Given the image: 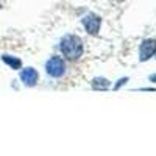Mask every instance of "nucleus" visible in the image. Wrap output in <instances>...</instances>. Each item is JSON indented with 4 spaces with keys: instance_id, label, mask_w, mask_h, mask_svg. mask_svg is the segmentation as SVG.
Instances as JSON below:
<instances>
[{
    "instance_id": "11",
    "label": "nucleus",
    "mask_w": 156,
    "mask_h": 156,
    "mask_svg": "<svg viewBox=\"0 0 156 156\" xmlns=\"http://www.w3.org/2000/svg\"><path fill=\"white\" fill-rule=\"evenodd\" d=\"M114 2H123V0H114Z\"/></svg>"
},
{
    "instance_id": "8",
    "label": "nucleus",
    "mask_w": 156,
    "mask_h": 156,
    "mask_svg": "<svg viewBox=\"0 0 156 156\" xmlns=\"http://www.w3.org/2000/svg\"><path fill=\"white\" fill-rule=\"evenodd\" d=\"M128 81H129V76H120L114 84H111V87H112V90H120L123 86H126Z\"/></svg>"
},
{
    "instance_id": "4",
    "label": "nucleus",
    "mask_w": 156,
    "mask_h": 156,
    "mask_svg": "<svg viewBox=\"0 0 156 156\" xmlns=\"http://www.w3.org/2000/svg\"><path fill=\"white\" fill-rule=\"evenodd\" d=\"M81 25H83V28L87 34L97 36L100 33V28H101V17L90 11L81 17Z\"/></svg>"
},
{
    "instance_id": "1",
    "label": "nucleus",
    "mask_w": 156,
    "mask_h": 156,
    "mask_svg": "<svg viewBox=\"0 0 156 156\" xmlns=\"http://www.w3.org/2000/svg\"><path fill=\"white\" fill-rule=\"evenodd\" d=\"M59 51H61V56L67 61H78L81 59V56L84 55V42L83 39L73 34V33H67L64 34L59 39Z\"/></svg>"
},
{
    "instance_id": "2",
    "label": "nucleus",
    "mask_w": 156,
    "mask_h": 156,
    "mask_svg": "<svg viewBox=\"0 0 156 156\" xmlns=\"http://www.w3.org/2000/svg\"><path fill=\"white\" fill-rule=\"evenodd\" d=\"M44 70L50 78H62L67 75V62L62 56L53 55L45 61Z\"/></svg>"
},
{
    "instance_id": "3",
    "label": "nucleus",
    "mask_w": 156,
    "mask_h": 156,
    "mask_svg": "<svg viewBox=\"0 0 156 156\" xmlns=\"http://www.w3.org/2000/svg\"><path fill=\"white\" fill-rule=\"evenodd\" d=\"M156 55V39L154 37H145L139 44L137 48V59L139 62H147Z\"/></svg>"
},
{
    "instance_id": "6",
    "label": "nucleus",
    "mask_w": 156,
    "mask_h": 156,
    "mask_svg": "<svg viewBox=\"0 0 156 156\" xmlns=\"http://www.w3.org/2000/svg\"><path fill=\"white\" fill-rule=\"evenodd\" d=\"M111 81L106 76H94L90 80V89L95 90V92H105V90L111 89Z\"/></svg>"
},
{
    "instance_id": "5",
    "label": "nucleus",
    "mask_w": 156,
    "mask_h": 156,
    "mask_svg": "<svg viewBox=\"0 0 156 156\" xmlns=\"http://www.w3.org/2000/svg\"><path fill=\"white\" fill-rule=\"evenodd\" d=\"M19 80L25 87H34L39 83V72L33 66L22 67L19 70Z\"/></svg>"
},
{
    "instance_id": "7",
    "label": "nucleus",
    "mask_w": 156,
    "mask_h": 156,
    "mask_svg": "<svg viewBox=\"0 0 156 156\" xmlns=\"http://www.w3.org/2000/svg\"><path fill=\"white\" fill-rule=\"evenodd\" d=\"M0 59L3 61V64H6V66L12 70H20L23 67V62L19 56H14V55H9V53H3L2 56H0Z\"/></svg>"
},
{
    "instance_id": "12",
    "label": "nucleus",
    "mask_w": 156,
    "mask_h": 156,
    "mask_svg": "<svg viewBox=\"0 0 156 156\" xmlns=\"http://www.w3.org/2000/svg\"><path fill=\"white\" fill-rule=\"evenodd\" d=\"M0 9H2V3H0Z\"/></svg>"
},
{
    "instance_id": "10",
    "label": "nucleus",
    "mask_w": 156,
    "mask_h": 156,
    "mask_svg": "<svg viewBox=\"0 0 156 156\" xmlns=\"http://www.w3.org/2000/svg\"><path fill=\"white\" fill-rule=\"evenodd\" d=\"M148 81L153 83V84H156V73H150L148 75Z\"/></svg>"
},
{
    "instance_id": "9",
    "label": "nucleus",
    "mask_w": 156,
    "mask_h": 156,
    "mask_svg": "<svg viewBox=\"0 0 156 156\" xmlns=\"http://www.w3.org/2000/svg\"><path fill=\"white\" fill-rule=\"evenodd\" d=\"M136 92H156V87H137V89H133Z\"/></svg>"
}]
</instances>
